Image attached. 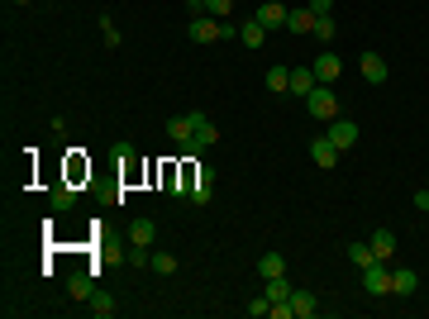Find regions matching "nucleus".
I'll return each mask as SVG.
<instances>
[{
    "label": "nucleus",
    "instance_id": "f257e3e1",
    "mask_svg": "<svg viewBox=\"0 0 429 319\" xmlns=\"http://www.w3.org/2000/svg\"><path fill=\"white\" fill-rule=\"evenodd\" d=\"M305 110L320 119V124H329V119H339V96H334V86H320L315 81V91L305 96Z\"/></svg>",
    "mask_w": 429,
    "mask_h": 319
},
{
    "label": "nucleus",
    "instance_id": "f03ea898",
    "mask_svg": "<svg viewBox=\"0 0 429 319\" xmlns=\"http://www.w3.org/2000/svg\"><path fill=\"white\" fill-rule=\"evenodd\" d=\"M210 186H214V172L205 167V162H201V167L191 172V181H187V195L196 200V205H210V195H214Z\"/></svg>",
    "mask_w": 429,
    "mask_h": 319
},
{
    "label": "nucleus",
    "instance_id": "7ed1b4c3",
    "mask_svg": "<svg viewBox=\"0 0 429 319\" xmlns=\"http://www.w3.org/2000/svg\"><path fill=\"white\" fill-rule=\"evenodd\" d=\"M363 291H368V295H391V267H386V262L363 267Z\"/></svg>",
    "mask_w": 429,
    "mask_h": 319
},
{
    "label": "nucleus",
    "instance_id": "20e7f679",
    "mask_svg": "<svg viewBox=\"0 0 429 319\" xmlns=\"http://www.w3.org/2000/svg\"><path fill=\"white\" fill-rule=\"evenodd\" d=\"M329 143H334V148H339V153H349L353 143H358V124H353V119H329Z\"/></svg>",
    "mask_w": 429,
    "mask_h": 319
},
{
    "label": "nucleus",
    "instance_id": "39448f33",
    "mask_svg": "<svg viewBox=\"0 0 429 319\" xmlns=\"http://www.w3.org/2000/svg\"><path fill=\"white\" fill-rule=\"evenodd\" d=\"M196 43H219V20L214 15H191V29H187Z\"/></svg>",
    "mask_w": 429,
    "mask_h": 319
},
{
    "label": "nucleus",
    "instance_id": "423d86ee",
    "mask_svg": "<svg viewBox=\"0 0 429 319\" xmlns=\"http://www.w3.org/2000/svg\"><path fill=\"white\" fill-rule=\"evenodd\" d=\"M358 72H363V81H368V86H381V81L391 77V72H386V57H381V53H363Z\"/></svg>",
    "mask_w": 429,
    "mask_h": 319
},
{
    "label": "nucleus",
    "instance_id": "0eeeda50",
    "mask_svg": "<svg viewBox=\"0 0 429 319\" xmlns=\"http://www.w3.org/2000/svg\"><path fill=\"white\" fill-rule=\"evenodd\" d=\"M286 15H291V10H286L282 0H268V5H258V15H253V20H258V24H263V29L272 34V29H282V24H286Z\"/></svg>",
    "mask_w": 429,
    "mask_h": 319
},
{
    "label": "nucleus",
    "instance_id": "6e6552de",
    "mask_svg": "<svg viewBox=\"0 0 429 319\" xmlns=\"http://www.w3.org/2000/svg\"><path fill=\"white\" fill-rule=\"evenodd\" d=\"M339 72H344L339 53H320V57H315V81H320V86H334V81H339Z\"/></svg>",
    "mask_w": 429,
    "mask_h": 319
},
{
    "label": "nucleus",
    "instance_id": "1a4fd4ad",
    "mask_svg": "<svg viewBox=\"0 0 429 319\" xmlns=\"http://www.w3.org/2000/svg\"><path fill=\"white\" fill-rule=\"evenodd\" d=\"M310 158H315V167H324V172L339 162V148L329 143V133H315V143H310Z\"/></svg>",
    "mask_w": 429,
    "mask_h": 319
},
{
    "label": "nucleus",
    "instance_id": "9d476101",
    "mask_svg": "<svg viewBox=\"0 0 429 319\" xmlns=\"http://www.w3.org/2000/svg\"><path fill=\"white\" fill-rule=\"evenodd\" d=\"M191 124H196V138H201L205 148H214V143H219V124H214L210 114H201V110H191Z\"/></svg>",
    "mask_w": 429,
    "mask_h": 319
},
{
    "label": "nucleus",
    "instance_id": "9b49d317",
    "mask_svg": "<svg viewBox=\"0 0 429 319\" xmlns=\"http://www.w3.org/2000/svg\"><path fill=\"white\" fill-rule=\"evenodd\" d=\"M391 291L396 295H415L420 291V276H415L410 267H391Z\"/></svg>",
    "mask_w": 429,
    "mask_h": 319
},
{
    "label": "nucleus",
    "instance_id": "f8f14e48",
    "mask_svg": "<svg viewBox=\"0 0 429 319\" xmlns=\"http://www.w3.org/2000/svg\"><path fill=\"white\" fill-rule=\"evenodd\" d=\"M372 253H377V262H391V253H396V234H391V229H377L372 239Z\"/></svg>",
    "mask_w": 429,
    "mask_h": 319
},
{
    "label": "nucleus",
    "instance_id": "ddd939ff",
    "mask_svg": "<svg viewBox=\"0 0 429 319\" xmlns=\"http://www.w3.org/2000/svg\"><path fill=\"white\" fill-rule=\"evenodd\" d=\"M315 91V67H291V96H310Z\"/></svg>",
    "mask_w": 429,
    "mask_h": 319
},
{
    "label": "nucleus",
    "instance_id": "4468645a",
    "mask_svg": "<svg viewBox=\"0 0 429 319\" xmlns=\"http://www.w3.org/2000/svg\"><path fill=\"white\" fill-rule=\"evenodd\" d=\"M191 133H196V124H191V114H172V119H167V138H172L177 148L187 143Z\"/></svg>",
    "mask_w": 429,
    "mask_h": 319
},
{
    "label": "nucleus",
    "instance_id": "2eb2a0df",
    "mask_svg": "<svg viewBox=\"0 0 429 319\" xmlns=\"http://www.w3.org/2000/svg\"><path fill=\"white\" fill-rule=\"evenodd\" d=\"M239 38H243V48H263V43H268V29L258 24V20H243V24H239Z\"/></svg>",
    "mask_w": 429,
    "mask_h": 319
},
{
    "label": "nucleus",
    "instance_id": "dca6fc26",
    "mask_svg": "<svg viewBox=\"0 0 429 319\" xmlns=\"http://www.w3.org/2000/svg\"><path fill=\"white\" fill-rule=\"evenodd\" d=\"M263 86H268L272 96H286L291 91V67H272L268 77H263Z\"/></svg>",
    "mask_w": 429,
    "mask_h": 319
},
{
    "label": "nucleus",
    "instance_id": "f3484780",
    "mask_svg": "<svg viewBox=\"0 0 429 319\" xmlns=\"http://www.w3.org/2000/svg\"><path fill=\"white\" fill-rule=\"evenodd\" d=\"M291 281H286V272H282V276H268V286H263V295H268L272 305H277V300H291Z\"/></svg>",
    "mask_w": 429,
    "mask_h": 319
},
{
    "label": "nucleus",
    "instance_id": "a211bd4d",
    "mask_svg": "<svg viewBox=\"0 0 429 319\" xmlns=\"http://www.w3.org/2000/svg\"><path fill=\"white\" fill-rule=\"evenodd\" d=\"M286 29H291V34H310V29H315V15H310V5L291 10V15H286Z\"/></svg>",
    "mask_w": 429,
    "mask_h": 319
},
{
    "label": "nucleus",
    "instance_id": "6ab92c4d",
    "mask_svg": "<svg viewBox=\"0 0 429 319\" xmlns=\"http://www.w3.org/2000/svg\"><path fill=\"white\" fill-rule=\"evenodd\" d=\"M282 272H286V258H282V253H263V258H258V276H263V281H268V276H282Z\"/></svg>",
    "mask_w": 429,
    "mask_h": 319
},
{
    "label": "nucleus",
    "instance_id": "aec40b11",
    "mask_svg": "<svg viewBox=\"0 0 429 319\" xmlns=\"http://www.w3.org/2000/svg\"><path fill=\"white\" fill-rule=\"evenodd\" d=\"M153 234H158V224H153V219H134V224H129V243H143V248H148Z\"/></svg>",
    "mask_w": 429,
    "mask_h": 319
},
{
    "label": "nucleus",
    "instance_id": "412c9836",
    "mask_svg": "<svg viewBox=\"0 0 429 319\" xmlns=\"http://www.w3.org/2000/svg\"><path fill=\"white\" fill-rule=\"evenodd\" d=\"M67 291H72V300H91V295H96V281H91L86 272H77V276L67 281Z\"/></svg>",
    "mask_w": 429,
    "mask_h": 319
},
{
    "label": "nucleus",
    "instance_id": "4be33fe9",
    "mask_svg": "<svg viewBox=\"0 0 429 319\" xmlns=\"http://www.w3.org/2000/svg\"><path fill=\"white\" fill-rule=\"evenodd\" d=\"M349 258H353L358 267H372V262H377V253H372V243H368V239H353V243H349Z\"/></svg>",
    "mask_w": 429,
    "mask_h": 319
},
{
    "label": "nucleus",
    "instance_id": "5701e85b",
    "mask_svg": "<svg viewBox=\"0 0 429 319\" xmlns=\"http://www.w3.org/2000/svg\"><path fill=\"white\" fill-rule=\"evenodd\" d=\"M291 310H296V319H315V295L310 291H291Z\"/></svg>",
    "mask_w": 429,
    "mask_h": 319
},
{
    "label": "nucleus",
    "instance_id": "b1692460",
    "mask_svg": "<svg viewBox=\"0 0 429 319\" xmlns=\"http://www.w3.org/2000/svg\"><path fill=\"white\" fill-rule=\"evenodd\" d=\"M320 43H334V34H339V24H334V15H315V29H310Z\"/></svg>",
    "mask_w": 429,
    "mask_h": 319
},
{
    "label": "nucleus",
    "instance_id": "393cba45",
    "mask_svg": "<svg viewBox=\"0 0 429 319\" xmlns=\"http://www.w3.org/2000/svg\"><path fill=\"white\" fill-rule=\"evenodd\" d=\"M101 38H106V48H119L124 38H119V24L110 20V15H101Z\"/></svg>",
    "mask_w": 429,
    "mask_h": 319
},
{
    "label": "nucleus",
    "instance_id": "a878e982",
    "mask_svg": "<svg viewBox=\"0 0 429 319\" xmlns=\"http://www.w3.org/2000/svg\"><path fill=\"white\" fill-rule=\"evenodd\" d=\"M115 310H119V305H115L110 295H91V315H96V319H110Z\"/></svg>",
    "mask_w": 429,
    "mask_h": 319
},
{
    "label": "nucleus",
    "instance_id": "bb28decb",
    "mask_svg": "<svg viewBox=\"0 0 429 319\" xmlns=\"http://www.w3.org/2000/svg\"><path fill=\"white\" fill-rule=\"evenodd\" d=\"M153 272H158V276H172V272H177V258H172V253H153Z\"/></svg>",
    "mask_w": 429,
    "mask_h": 319
},
{
    "label": "nucleus",
    "instance_id": "cd10ccee",
    "mask_svg": "<svg viewBox=\"0 0 429 319\" xmlns=\"http://www.w3.org/2000/svg\"><path fill=\"white\" fill-rule=\"evenodd\" d=\"M72 205H77V191H72V186H57L53 191V210H72Z\"/></svg>",
    "mask_w": 429,
    "mask_h": 319
},
{
    "label": "nucleus",
    "instance_id": "c85d7f7f",
    "mask_svg": "<svg viewBox=\"0 0 429 319\" xmlns=\"http://www.w3.org/2000/svg\"><path fill=\"white\" fill-rule=\"evenodd\" d=\"M205 15H214V20H229V15H234V0H205Z\"/></svg>",
    "mask_w": 429,
    "mask_h": 319
},
{
    "label": "nucleus",
    "instance_id": "c756f323",
    "mask_svg": "<svg viewBox=\"0 0 429 319\" xmlns=\"http://www.w3.org/2000/svg\"><path fill=\"white\" fill-rule=\"evenodd\" d=\"M248 315H253V319L272 315V300H268V295H253V300H248Z\"/></svg>",
    "mask_w": 429,
    "mask_h": 319
},
{
    "label": "nucleus",
    "instance_id": "7c9ffc66",
    "mask_svg": "<svg viewBox=\"0 0 429 319\" xmlns=\"http://www.w3.org/2000/svg\"><path fill=\"white\" fill-rule=\"evenodd\" d=\"M177 153H187V158H201V153H205V143H201V138L191 133V138H187V143H182V148H177Z\"/></svg>",
    "mask_w": 429,
    "mask_h": 319
},
{
    "label": "nucleus",
    "instance_id": "2f4dec72",
    "mask_svg": "<svg viewBox=\"0 0 429 319\" xmlns=\"http://www.w3.org/2000/svg\"><path fill=\"white\" fill-rule=\"evenodd\" d=\"M310 5V15H334V0H305Z\"/></svg>",
    "mask_w": 429,
    "mask_h": 319
},
{
    "label": "nucleus",
    "instance_id": "473e14b6",
    "mask_svg": "<svg viewBox=\"0 0 429 319\" xmlns=\"http://www.w3.org/2000/svg\"><path fill=\"white\" fill-rule=\"evenodd\" d=\"M415 205H420V210H429V186H425V191H415Z\"/></svg>",
    "mask_w": 429,
    "mask_h": 319
},
{
    "label": "nucleus",
    "instance_id": "72a5a7b5",
    "mask_svg": "<svg viewBox=\"0 0 429 319\" xmlns=\"http://www.w3.org/2000/svg\"><path fill=\"white\" fill-rule=\"evenodd\" d=\"M187 10L191 15H205V0H187Z\"/></svg>",
    "mask_w": 429,
    "mask_h": 319
},
{
    "label": "nucleus",
    "instance_id": "f704fd0d",
    "mask_svg": "<svg viewBox=\"0 0 429 319\" xmlns=\"http://www.w3.org/2000/svg\"><path fill=\"white\" fill-rule=\"evenodd\" d=\"M10 5H29V0H10Z\"/></svg>",
    "mask_w": 429,
    "mask_h": 319
}]
</instances>
